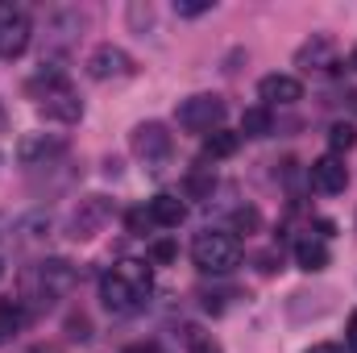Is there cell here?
Returning a JSON list of instances; mask_svg holds the SVG:
<instances>
[{
  "label": "cell",
  "instance_id": "obj_1",
  "mask_svg": "<svg viewBox=\"0 0 357 353\" xmlns=\"http://www.w3.org/2000/svg\"><path fill=\"white\" fill-rule=\"evenodd\" d=\"M146 295H150V270H146V262H121L112 274L100 278V299L116 316L137 312Z\"/></svg>",
  "mask_w": 357,
  "mask_h": 353
},
{
  "label": "cell",
  "instance_id": "obj_2",
  "mask_svg": "<svg viewBox=\"0 0 357 353\" xmlns=\"http://www.w3.org/2000/svg\"><path fill=\"white\" fill-rule=\"evenodd\" d=\"M191 262L204 274H229L241 262V241L233 233H199L191 241Z\"/></svg>",
  "mask_w": 357,
  "mask_h": 353
},
{
  "label": "cell",
  "instance_id": "obj_3",
  "mask_svg": "<svg viewBox=\"0 0 357 353\" xmlns=\"http://www.w3.org/2000/svg\"><path fill=\"white\" fill-rule=\"evenodd\" d=\"M75 287V266L67 262V258H50V262H42L29 278H25V291L38 299V303H54V299H63L67 291Z\"/></svg>",
  "mask_w": 357,
  "mask_h": 353
},
{
  "label": "cell",
  "instance_id": "obj_4",
  "mask_svg": "<svg viewBox=\"0 0 357 353\" xmlns=\"http://www.w3.org/2000/svg\"><path fill=\"white\" fill-rule=\"evenodd\" d=\"M225 100L220 96H212V91H199V96H187L183 104L175 108V121L178 129H187V133H216L220 129V121H225Z\"/></svg>",
  "mask_w": 357,
  "mask_h": 353
},
{
  "label": "cell",
  "instance_id": "obj_5",
  "mask_svg": "<svg viewBox=\"0 0 357 353\" xmlns=\"http://www.w3.org/2000/svg\"><path fill=\"white\" fill-rule=\"evenodd\" d=\"M129 146H133V154H137L142 163H167V158H171V133H167L162 121L137 125L133 137H129Z\"/></svg>",
  "mask_w": 357,
  "mask_h": 353
},
{
  "label": "cell",
  "instance_id": "obj_6",
  "mask_svg": "<svg viewBox=\"0 0 357 353\" xmlns=\"http://www.w3.org/2000/svg\"><path fill=\"white\" fill-rule=\"evenodd\" d=\"M29 46V17L13 4H0V59H21Z\"/></svg>",
  "mask_w": 357,
  "mask_h": 353
},
{
  "label": "cell",
  "instance_id": "obj_7",
  "mask_svg": "<svg viewBox=\"0 0 357 353\" xmlns=\"http://www.w3.org/2000/svg\"><path fill=\"white\" fill-rule=\"evenodd\" d=\"M108 216H112V204H108L104 195H88V200H79V208L71 212V237H75V241L96 237V233L108 225Z\"/></svg>",
  "mask_w": 357,
  "mask_h": 353
},
{
  "label": "cell",
  "instance_id": "obj_8",
  "mask_svg": "<svg viewBox=\"0 0 357 353\" xmlns=\"http://www.w3.org/2000/svg\"><path fill=\"white\" fill-rule=\"evenodd\" d=\"M88 75L91 80H125V75H133V59L121 50V46H112V42H104V46H96L88 54Z\"/></svg>",
  "mask_w": 357,
  "mask_h": 353
},
{
  "label": "cell",
  "instance_id": "obj_9",
  "mask_svg": "<svg viewBox=\"0 0 357 353\" xmlns=\"http://www.w3.org/2000/svg\"><path fill=\"white\" fill-rule=\"evenodd\" d=\"M38 112H42L46 121H59V125H75V121L84 117V100H79L75 91L63 84V88H50L46 96H42Z\"/></svg>",
  "mask_w": 357,
  "mask_h": 353
},
{
  "label": "cell",
  "instance_id": "obj_10",
  "mask_svg": "<svg viewBox=\"0 0 357 353\" xmlns=\"http://www.w3.org/2000/svg\"><path fill=\"white\" fill-rule=\"evenodd\" d=\"M312 187L320 191V195H341L345 191V183H349V171H345V158H337V154H324V158H316L312 163Z\"/></svg>",
  "mask_w": 357,
  "mask_h": 353
},
{
  "label": "cell",
  "instance_id": "obj_11",
  "mask_svg": "<svg viewBox=\"0 0 357 353\" xmlns=\"http://www.w3.org/2000/svg\"><path fill=\"white\" fill-rule=\"evenodd\" d=\"M54 154H63V137L25 133V137L17 142V163H25V167H42V163H50Z\"/></svg>",
  "mask_w": 357,
  "mask_h": 353
},
{
  "label": "cell",
  "instance_id": "obj_12",
  "mask_svg": "<svg viewBox=\"0 0 357 353\" xmlns=\"http://www.w3.org/2000/svg\"><path fill=\"white\" fill-rule=\"evenodd\" d=\"M258 96L266 104H295V100H303V84L295 75H266L258 84Z\"/></svg>",
  "mask_w": 357,
  "mask_h": 353
},
{
  "label": "cell",
  "instance_id": "obj_13",
  "mask_svg": "<svg viewBox=\"0 0 357 353\" xmlns=\"http://www.w3.org/2000/svg\"><path fill=\"white\" fill-rule=\"evenodd\" d=\"M295 63H299L303 71H324V67L333 63V38H324V33H316L312 42H303V46H299V54H295Z\"/></svg>",
  "mask_w": 357,
  "mask_h": 353
},
{
  "label": "cell",
  "instance_id": "obj_14",
  "mask_svg": "<svg viewBox=\"0 0 357 353\" xmlns=\"http://www.w3.org/2000/svg\"><path fill=\"white\" fill-rule=\"evenodd\" d=\"M183 216H187V204H183L178 195H154V200H150V220H154V225L178 229Z\"/></svg>",
  "mask_w": 357,
  "mask_h": 353
},
{
  "label": "cell",
  "instance_id": "obj_15",
  "mask_svg": "<svg viewBox=\"0 0 357 353\" xmlns=\"http://www.w3.org/2000/svg\"><path fill=\"white\" fill-rule=\"evenodd\" d=\"M237 146H241V133L216 129V133H208V142H204V154H208V158H233V154H237Z\"/></svg>",
  "mask_w": 357,
  "mask_h": 353
},
{
  "label": "cell",
  "instance_id": "obj_16",
  "mask_svg": "<svg viewBox=\"0 0 357 353\" xmlns=\"http://www.w3.org/2000/svg\"><path fill=\"white\" fill-rule=\"evenodd\" d=\"M295 262H299V270L316 274V270L328 266V250H324L320 241H299V246H295Z\"/></svg>",
  "mask_w": 357,
  "mask_h": 353
},
{
  "label": "cell",
  "instance_id": "obj_17",
  "mask_svg": "<svg viewBox=\"0 0 357 353\" xmlns=\"http://www.w3.org/2000/svg\"><path fill=\"white\" fill-rule=\"evenodd\" d=\"M270 129H274V121H270V108H266V104L245 108V117H241V133H245V137H266Z\"/></svg>",
  "mask_w": 357,
  "mask_h": 353
},
{
  "label": "cell",
  "instance_id": "obj_18",
  "mask_svg": "<svg viewBox=\"0 0 357 353\" xmlns=\"http://www.w3.org/2000/svg\"><path fill=\"white\" fill-rule=\"evenodd\" d=\"M354 146H357V129L349 125V121H337V125L328 129V150L341 158V154H349Z\"/></svg>",
  "mask_w": 357,
  "mask_h": 353
},
{
  "label": "cell",
  "instance_id": "obj_19",
  "mask_svg": "<svg viewBox=\"0 0 357 353\" xmlns=\"http://www.w3.org/2000/svg\"><path fill=\"white\" fill-rule=\"evenodd\" d=\"M21 320H25V312H21V303L13 299H0V337H8L13 329H21Z\"/></svg>",
  "mask_w": 357,
  "mask_h": 353
},
{
  "label": "cell",
  "instance_id": "obj_20",
  "mask_svg": "<svg viewBox=\"0 0 357 353\" xmlns=\"http://www.w3.org/2000/svg\"><path fill=\"white\" fill-rule=\"evenodd\" d=\"M178 258V246H175V237H158L154 246H150V262L154 266H171Z\"/></svg>",
  "mask_w": 357,
  "mask_h": 353
},
{
  "label": "cell",
  "instance_id": "obj_21",
  "mask_svg": "<svg viewBox=\"0 0 357 353\" xmlns=\"http://www.w3.org/2000/svg\"><path fill=\"white\" fill-rule=\"evenodd\" d=\"M233 229L237 233H258L262 229V212L258 208H237L233 212Z\"/></svg>",
  "mask_w": 357,
  "mask_h": 353
},
{
  "label": "cell",
  "instance_id": "obj_22",
  "mask_svg": "<svg viewBox=\"0 0 357 353\" xmlns=\"http://www.w3.org/2000/svg\"><path fill=\"white\" fill-rule=\"evenodd\" d=\"M208 8H212V0H175L178 17H204Z\"/></svg>",
  "mask_w": 357,
  "mask_h": 353
},
{
  "label": "cell",
  "instance_id": "obj_23",
  "mask_svg": "<svg viewBox=\"0 0 357 353\" xmlns=\"http://www.w3.org/2000/svg\"><path fill=\"white\" fill-rule=\"evenodd\" d=\"M67 333H71V341H91V320L88 316H71L67 320Z\"/></svg>",
  "mask_w": 357,
  "mask_h": 353
},
{
  "label": "cell",
  "instance_id": "obj_24",
  "mask_svg": "<svg viewBox=\"0 0 357 353\" xmlns=\"http://www.w3.org/2000/svg\"><path fill=\"white\" fill-rule=\"evenodd\" d=\"M146 225H154V220H150V212H129V229H133V233H142Z\"/></svg>",
  "mask_w": 357,
  "mask_h": 353
},
{
  "label": "cell",
  "instance_id": "obj_25",
  "mask_svg": "<svg viewBox=\"0 0 357 353\" xmlns=\"http://www.w3.org/2000/svg\"><path fill=\"white\" fill-rule=\"evenodd\" d=\"M191 353H220V345H216V341H195Z\"/></svg>",
  "mask_w": 357,
  "mask_h": 353
},
{
  "label": "cell",
  "instance_id": "obj_26",
  "mask_svg": "<svg viewBox=\"0 0 357 353\" xmlns=\"http://www.w3.org/2000/svg\"><path fill=\"white\" fill-rule=\"evenodd\" d=\"M307 353H345L341 345H333V341H320V345H312Z\"/></svg>",
  "mask_w": 357,
  "mask_h": 353
},
{
  "label": "cell",
  "instance_id": "obj_27",
  "mask_svg": "<svg viewBox=\"0 0 357 353\" xmlns=\"http://www.w3.org/2000/svg\"><path fill=\"white\" fill-rule=\"evenodd\" d=\"M349 350L357 353V312L349 316Z\"/></svg>",
  "mask_w": 357,
  "mask_h": 353
},
{
  "label": "cell",
  "instance_id": "obj_28",
  "mask_svg": "<svg viewBox=\"0 0 357 353\" xmlns=\"http://www.w3.org/2000/svg\"><path fill=\"white\" fill-rule=\"evenodd\" d=\"M316 229H320L324 237H333V233H337V225H333V220H316Z\"/></svg>",
  "mask_w": 357,
  "mask_h": 353
},
{
  "label": "cell",
  "instance_id": "obj_29",
  "mask_svg": "<svg viewBox=\"0 0 357 353\" xmlns=\"http://www.w3.org/2000/svg\"><path fill=\"white\" fill-rule=\"evenodd\" d=\"M349 67H354V71H357V46H354V54H349Z\"/></svg>",
  "mask_w": 357,
  "mask_h": 353
},
{
  "label": "cell",
  "instance_id": "obj_30",
  "mask_svg": "<svg viewBox=\"0 0 357 353\" xmlns=\"http://www.w3.org/2000/svg\"><path fill=\"white\" fill-rule=\"evenodd\" d=\"M29 353H59V350H46V345H38V350H29Z\"/></svg>",
  "mask_w": 357,
  "mask_h": 353
},
{
  "label": "cell",
  "instance_id": "obj_31",
  "mask_svg": "<svg viewBox=\"0 0 357 353\" xmlns=\"http://www.w3.org/2000/svg\"><path fill=\"white\" fill-rule=\"evenodd\" d=\"M0 274H4V262H0Z\"/></svg>",
  "mask_w": 357,
  "mask_h": 353
}]
</instances>
